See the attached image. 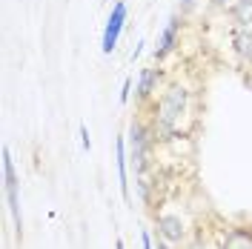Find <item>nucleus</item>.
I'll use <instances>...</instances> for the list:
<instances>
[{
  "label": "nucleus",
  "instance_id": "14",
  "mask_svg": "<svg viewBox=\"0 0 252 249\" xmlns=\"http://www.w3.org/2000/svg\"><path fill=\"white\" fill-rule=\"evenodd\" d=\"M129 92H132V80L126 78L124 86H121V103H129Z\"/></svg>",
  "mask_w": 252,
  "mask_h": 249
},
{
  "label": "nucleus",
  "instance_id": "12",
  "mask_svg": "<svg viewBox=\"0 0 252 249\" xmlns=\"http://www.w3.org/2000/svg\"><path fill=\"white\" fill-rule=\"evenodd\" d=\"M232 3H235V0H209V6H212V9H218V12H229V9H232Z\"/></svg>",
  "mask_w": 252,
  "mask_h": 249
},
{
  "label": "nucleus",
  "instance_id": "8",
  "mask_svg": "<svg viewBox=\"0 0 252 249\" xmlns=\"http://www.w3.org/2000/svg\"><path fill=\"white\" fill-rule=\"evenodd\" d=\"M232 52L238 63L252 66V26H235L232 31Z\"/></svg>",
  "mask_w": 252,
  "mask_h": 249
},
{
  "label": "nucleus",
  "instance_id": "7",
  "mask_svg": "<svg viewBox=\"0 0 252 249\" xmlns=\"http://www.w3.org/2000/svg\"><path fill=\"white\" fill-rule=\"evenodd\" d=\"M160 80H163V72L155 69V66H146L138 72V80H135V97L146 103V100H152L158 94V86H160Z\"/></svg>",
  "mask_w": 252,
  "mask_h": 249
},
{
  "label": "nucleus",
  "instance_id": "18",
  "mask_svg": "<svg viewBox=\"0 0 252 249\" xmlns=\"http://www.w3.org/2000/svg\"><path fill=\"white\" fill-rule=\"evenodd\" d=\"M187 249H212V247H206V244H201V241H198V244H192V247H187Z\"/></svg>",
  "mask_w": 252,
  "mask_h": 249
},
{
  "label": "nucleus",
  "instance_id": "1",
  "mask_svg": "<svg viewBox=\"0 0 252 249\" xmlns=\"http://www.w3.org/2000/svg\"><path fill=\"white\" fill-rule=\"evenodd\" d=\"M189 112V89L181 83L166 86L163 94L155 100V129H160L163 135H175L181 118Z\"/></svg>",
  "mask_w": 252,
  "mask_h": 249
},
{
  "label": "nucleus",
  "instance_id": "19",
  "mask_svg": "<svg viewBox=\"0 0 252 249\" xmlns=\"http://www.w3.org/2000/svg\"><path fill=\"white\" fill-rule=\"evenodd\" d=\"M115 249H124V241H121V238H118V241H115Z\"/></svg>",
  "mask_w": 252,
  "mask_h": 249
},
{
  "label": "nucleus",
  "instance_id": "13",
  "mask_svg": "<svg viewBox=\"0 0 252 249\" xmlns=\"http://www.w3.org/2000/svg\"><path fill=\"white\" fill-rule=\"evenodd\" d=\"M80 146H83L86 152L92 149V140H89V129H86V126H83V124H80Z\"/></svg>",
  "mask_w": 252,
  "mask_h": 249
},
{
  "label": "nucleus",
  "instance_id": "6",
  "mask_svg": "<svg viewBox=\"0 0 252 249\" xmlns=\"http://www.w3.org/2000/svg\"><path fill=\"white\" fill-rule=\"evenodd\" d=\"M181 26H184V15L181 12H175L169 20H166V26L160 31V37H158V46H155V61H163L166 55H172L175 49H178V37H181Z\"/></svg>",
  "mask_w": 252,
  "mask_h": 249
},
{
  "label": "nucleus",
  "instance_id": "11",
  "mask_svg": "<svg viewBox=\"0 0 252 249\" xmlns=\"http://www.w3.org/2000/svg\"><path fill=\"white\" fill-rule=\"evenodd\" d=\"M229 17L235 20V26H252V0H235Z\"/></svg>",
  "mask_w": 252,
  "mask_h": 249
},
{
  "label": "nucleus",
  "instance_id": "10",
  "mask_svg": "<svg viewBox=\"0 0 252 249\" xmlns=\"http://www.w3.org/2000/svg\"><path fill=\"white\" fill-rule=\"evenodd\" d=\"M115 152H118V184H121V195L129 201L132 195H129V178H126V140L124 138H118Z\"/></svg>",
  "mask_w": 252,
  "mask_h": 249
},
{
  "label": "nucleus",
  "instance_id": "5",
  "mask_svg": "<svg viewBox=\"0 0 252 249\" xmlns=\"http://www.w3.org/2000/svg\"><path fill=\"white\" fill-rule=\"evenodd\" d=\"M155 226H158V235L163 241H169L172 247H184L189 238V229H187V220L181 218L178 212H163L155 218Z\"/></svg>",
  "mask_w": 252,
  "mask_h": 249
},
{
  "label": "nucleus",
  "instance_id": "4",
  "mask_svg": "<svg viewBox=\"0 0 252 249\" xmlns=\"http://www.w3.org/2000/svg\"><path fill=\"white\" fill-rule=\"evenodd\" d=\"M126 15H129L126 3H124V0H118V3L112 6V15L106 17V26H103V40H100L103 55H112V52L118 49L121 31H124V26H126Z\"/></svg>",
  "mask_w": 252,
  "mask_h": 249
},
{
  "label": "nucleus",
  "instance_id": "17",
  "mask_svg": "<svg viewBox=\"0 0 252 249\" xmlns=\"http://www.w3.org/2000/svg\"><path fill=\"white\" fill-rule=\"evenodd\" d=\"M158 249H175V247H172V244H169V241H163V238L158 235Z\"/></svg>",
  "mask_w": 252,
  "mask_h": 249
},
{
  "label": "nucleus",
  "instance_id": "3",
  "mask_svg": "<svg viewBox=\"0 0 252 249\" xmlns=\"http://www.w3.org/2000/svg\"><path fill=\"white\" fill-rule=\"evenodd\" d=\"M129 146H132V163H135V172L143 175L146 169V157H149V146H152V129H146L141 121L129 126Z\"/></svg>",
  "mask_w": 252,
  "mask_h": 249
},
{
  "label": "nucleus",
  "instance_id": "15",
  "mask_svg": "<svg viewBox=\"0 0 252 249\" xmlns=\"http://www.w3.org/2000/svg\"><path fill=\"white\" fill-rule=\"evenodd\" d=\"M195 3H198V0H181V6H178V9H181V15L192 12V9H195Z\"/></svg>",
  "mask_w": 252,
  "mask_h": 249
},
{
  "label": "nucleus",
  "instance_id": "16",
  "mask_svg": "<svg viewBox=\"0 0 252 249\" xmlns=\"http://www.w3.org/2000/svg\"><path fill=\"white\" fill-rule=\"evenodd\" d=\"M141 247H143V249H155V247H152V235L146 232V229L141 232Z\"/></svg>",
  "mask_w": 252,
  "mask_h": 249
},
{
  "label": "nucleus",
  "instance_id": "2",
  "mask_svg": "<svg viewBox=\"0 0 252 249\" xmlns=\"http://www.w3.org/2000/svg\"><path fill=\"white\" fill-rule=\"evenodd\" d=\"M3 189H6V203H9V212L15 220L17 235L23 232V215H20V192H17V175H15V160L9 146H3Z\"/></svg>",
  "mask_w": 252,
  "mask_h": 249
},
{
  "label": "nucleus",
  "instance_id": "9",
  "mask_svg": "<svg viewBox=\"0 0 252 249\" xmlns=\"http://www.w3.org/2000/svg\"><path fill=\"white\" fill-rule=\"evenodd\" d=\"M218 249H252V226H232Z\"/></svg>",
  "mask_w": 252,
  "mask_h": 249
}]
</instances>
